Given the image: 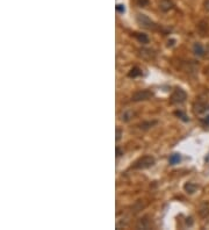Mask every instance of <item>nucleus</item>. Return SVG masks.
Returning a JSON list of instances; mask_svg holds the SVG:
<instances>
[{"mask_svg":"<svg viewBox=\"0 0 209 230\" xmlns=\"http://www.w3.org/2000/svg\"><path fill=\"white\" fill-rule=\"evenodd\" d=\"M155 164V158L151 156H144L140 158L137 162L135 163L134 167L138 169V170H144V169H149Z\"/></svg>","mask_w":209,"mask_h":230,"instance_id":"obj_1","label":"nucleus"},{"mask_svg":"<svg viewBox=\"0 0 209 230\" xmlns=\"http://www.w3.org/2000/svg\"><path fill=\"white\" fill-rule=\"evenodd\" d=\"M136 20H137V23L141 27H143V28H146V29H156L157 28L156 23L150 20L144 14H138L137 18H136Z\"/></svg>","mask_w":209,"mask_h":230,"instance_id":"obj_2","label":"nucleus"},{"mask_svg":"<svg viewBox=\"0 0 209 230\" xmlns=\"http://www.w3.org/2000/svg\"><path fill=\"white\" fill-rule=\"evenodd\" d=\"M152 92L149 91V89H141V91H137L136 93L132 94L131 97V100L135 101V102H138V101H144V100H149L150 98H152Z\"/></svg>","mask_w":209,"mask_h":230,"instance_id":"obj_3","label":"nucleus"},{"mask_svg":"<svg viewBox=\"0 0 209 230\" xmlns=\"http://www.w3.org/2000/svg\"><path fill=\"white\" fill-rule=\"evenodd\" d=\"M187 99V93L183 89H175L171 95V101L173 104H183Z\"/></svg>","mask_w":209,"mask_h":230,"instance_id":"obj_4","label":"nucleus"},{"mask_svg":"<svg viewBox=\"0 0 209 230\" xmlns=\"http://www.w3.org/2000/svg\"><path fill=\"white\" fill-rule=\"evenodd\" d=\"M209 109V106L204 102H198V104L194 105V112L196 114H202L204 112H207Z\"/></svg>","mask_w":209,"mask_h":230,"instance_id":"obj_5","label":"nucleus"},{"mask_svg":"<svg viewBox=\"0 0 209 230\" xmlns=\"http://www.w3.org/2000/svg\"><path fill=\"white\" fill-rule=\"evenodd\" d=\"M199 214L201 217L206 219L207 216H209V204L208 202H202L200 208H199Z\"/></svg>","mask_w":209,"mask_h":230,"instance_id":"obj_6","label":"nucleus"},{"mask_svg":"<svg viewBox=\"0 0 209 230\" xmlns=\"http://www.w3.org/2000/svg\"><path fill=\"white\" fill-rule=\"evenodd\" d=\"M159 8L163 12H168L173 8V2L171 0H162L159 2Z\"/></svg>","mask_w":209,"mask_h":230,"instance_id":"obj_7","label":"nucleus"},{"mask_svg":"<svg viewBox=\"0 0 209 230\" xmlns=\"http://www.w3.org/2000/svg\"><path fill=\"white\" fill-rule=\"evenodd\" d=\"M193 51L196 56H203L204 55V49L200 43H195L193 46Z\"/></svg>","mask_w":209,"mask_h":230,"instance_id":"obj_8","label":"nucleus"},{"mask_svg":"<svg viewBox=\"0 0 209 230\" xmlns=\"http://www.w3.org/2000/svg\"><path fill=\"white\" fill-rule=\"evenodd\" d=\"M135 37L137 38V41L140 42V43H143V44H146V43H149V37H148V35H145V34L136 33Z\"/></svg>","mask_w":209,"mask_h":230,"instance_id":"obj_9","label":"nucleus"},{"mask_svg":"<svg viewBox=\"0 0 209 230\" xmlns=\"http://www.w3.org/2000/svg\"><path fill=\"white\" fill-rule=\"evenodd\" d=\"M149 227H150V222H149V220H146V217L141 219L140 222L137 223V228L138 229H149Z\"/></svg>","mask_w":209,"mask_h":230,"instance_id":"obj_10","label":"nucleus"},{"mask_svg":"<svg viewBox=\"0 0 209 230\" xmlns=\"http://www.w3.org/2000/svg\"><path fill=\"white\" fill-rule=\"evenodd\" d=\"M183 188H185V191H186L187 193L193 194L194 192L196 191V188H198V186H196L195 184H193V183H187V184H185V186H183Z\"/></svg>","mask_w":209,"mask_h":230,"instance_id":"obj_11","label":"nucleus"},{"mask_svg":"<svg viewBox=\"0 0 209 230\" xmlns=\"http://www.w3.org/2000/svg\"><path fill=\"white\" fill-rule=\"evenodd\" d=\"M180 161H181V157H180L179 153H173L172 156L170 157V159H168V162H170L171 165H175V164H178Z\"/></svg>","mask_w":209,"mask_h":230,"instance_id":"obj_12","label":"nucleus"},{"mask_svg":"<svg viewBox=\"0 0 209 230\" xmlns=\"http://www.w3.org/2000/svg\"><path fill=\"white\" fill-rule=\"evenodd\" d=\"M141 74V70L138 68H134L130 70V72L128 73V76L130 77V78H135V77H138Z\"/></svg>","mask_w":209,"mask_h":230,"instance_id":"obj_13","label":"nucleus"},{"mask_svg":"<svg viewBox=\"0 0 209 230\" xmlns=\"http://www.w3.org/2000/svg\"><path fill=\"white\" fill-rule=\"evenodd\" d=\"M151 50H149V49H142L141 50V56L142 57H144V58H146V55H149L150 56V58L151 57H153L155 56V54H151Z\"/></svg>","mask_w":209,"mask_h":230,"instance_id":"obj_14","label":"nucleus"},{"mask_svg":"<svg viewBox=\"0 0 209 230\" xmlns=\"http://www.w3.org/2000/svg\"><path fill=\"white\" fill-rule=\"evenodd\" d=\"M153 125H156V121H152V122H143L142 125H140V127H141L142 129H148V128L152 127Z\"/></svg>","mask_w":209,"mask_h":230,"instance_id":"obj_15","label":"nucleus"},{"mask_svg":"<svg viewBox=\"0 0 209 230\" xmlns=\"http://www.w3.org/2000/svg\"><path fill=\"white\" fill-rule=\"evenodd\" d=\"M132 113H130V112H128V113H124L123 114V116H122V120H124V121H129L132 117Z\"/></svg>","mask_w":209,"mask_h":230,"instance_id":"obj_16","label":"nucleus"},{"mask_svg":"<svg viewBox=\"0 0 209 230\" xmlns=\"http://www.w3.org/2000/svg\"><path fill=\"white\" fill-rule=\"evenodd\" d=\"M136 2H137V5L138 6L144 7V6H146L148 4H149V0H136Z\"/></svg>","mask_w":209,"mask_h":230,"instance_id":"obj_17","label":"nucleus"},{"mask_svg":"<svg viewBox=\"0 0 209 230\" xmlns=\"http://www.w3.org/2000/svg\"><path fill=\"white\" fill-rule=\"evenodd\" d=\"M175 115H178V116H179L180 119H183V121H188V117H187V116H186V115L183 114V112H180V110H179V112H175Z\"/></svg>","mask_w":209,"mask_h":230,"instance_id":"obj_18","label":"nucleus"},{"mask_svg":"<svg viewBox=\"0 0 209 230\" xmlns=\"http://www.w3.org/2000/svg\"><path fill=\"white\" fill-rule=\"evenodd\" d=\"M116 10L117 12H120V13H124V6L123 5H117L116 6Z\"/></svg>","mask_w":209,"mask_h":230,"instance_id":"obj_19","label":"nucleus"},{"mask_svg":"<svg viewBox=\"0 0 209 230\" xmlns=\"http://www.w3.org/2000/svg\"><path fill=\"white\" fill-rule=\"evenodd\" d=\"M121 135H122V131H121V129H116V141H120Z\"/></svg>","mask_w":209,"mask_h":230,"instance_id":"obj_20","label":"nucleus"},{"mask_svg":"<svg viewBox=\"0 0 209 230\" xmlns=\"http://www.w3.org/2000/svg\"><path fill=\"white\" fill-rule=\"evenodd\" d=\"M122 155H123V151L121 150L120 148H116V156L120 157V156H122Z\"/></svg>","mask_w":209,"mask_h":230,"instance_id":"obj_21","label":"nucleus"},{"mask_svg":"<svg viewBox=\"0 0 209 230\" xmlns=\"http://www.w3.org/2000/svg\"><path fill=\"white\" fill-rule=\"evenodd\" d=\"M204 8H206L207 12H209V0H206V1H204Z\"/></svg>","mask_w":209,"mask_h":230,"instance_id":"obj_22","label":"nucleus"},{"mask_svg":"<svg viewBox=\"0 0 209 230\" xmlns=\"http://www.w3.org/2000/svg\"><path fill=\"white\" fill-rule=\"evenodd\" d=\"M186 223H187L188 225H192V224H193V221H192V217H188L187 221H186Z\"/></svg>","mask_w":209,"mask_h":230,"instance_id":"obj_23","label":"nucleus"},{"mask_svg":"<svg viewBox=\"0 0 209 230\" xmlns=\"http://www.w3.org/2000/svg\"><path fill=\"white\" fill-rule=\"evenodd\" d=\"M204 122H206V123H209V116L206 119V120H204Z\"/></svg>","mask_w":209,"mask_h":230,"instance_id":"obj_24","label":"nucleus"}]
</instances>
